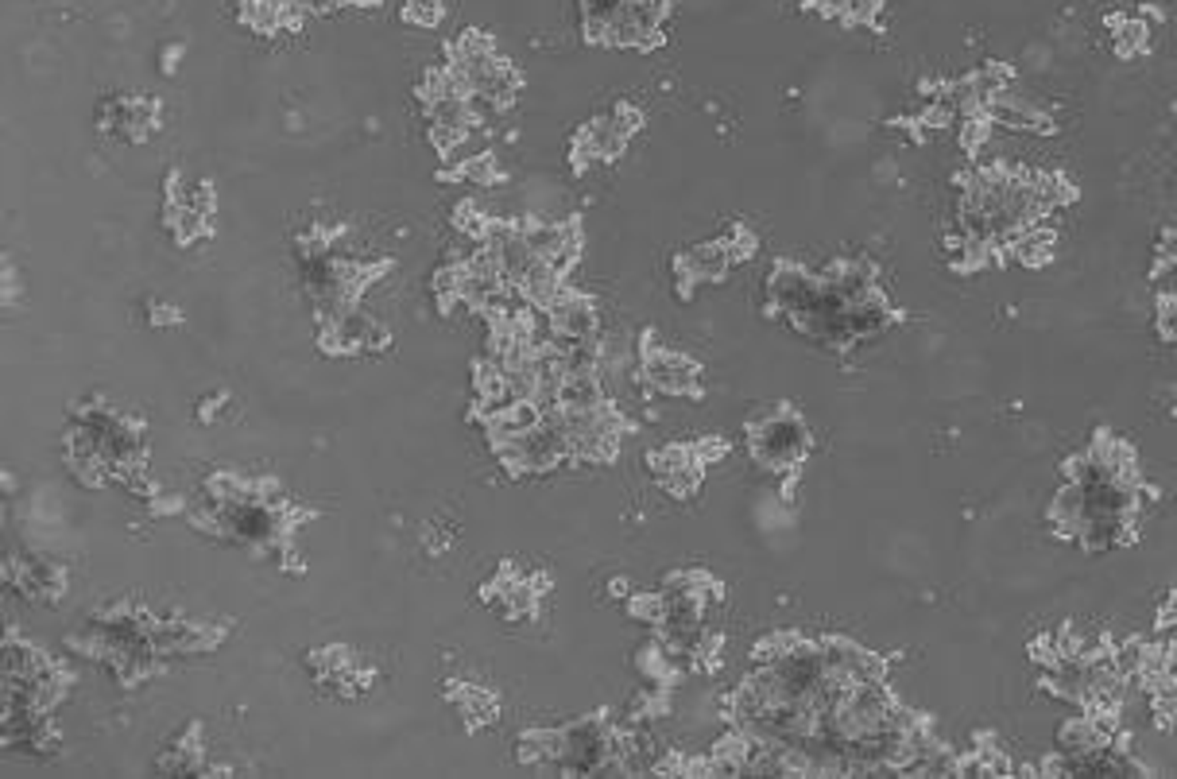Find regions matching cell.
I'll use <instances>...</instances> for the list:
<instances>
[{
	"instance_id": "obj_1",
	"label": "cell",
	"mask_w": 1177,
	"mask_h": 779,
	"mask_svg": "<svg viewBox=\"0 0 1177 779\" xmlns=\"http://www.w3.org/2000/svg\"><path fill=\"white\" fill-rule=\"evenodd\" d=\"M755 450H760L763 461H771V466L775 461H790V458H798L806 450V430H802L798 419H790V415L782 423L771 419L760 435H755Z\"/></svg>"
},
{
	"instance_id": "obj_2",
	"label": "cell",
	"mask_w": 1177,
	"mask_h": 779,
	"mask_svg": "<svg viewBox=\"0 0 1177 779\" xmlns=\"http://www.w3.org/2000/svg\"><path fill=\"white\" fill-rule=\"evenodd\" d=\"M1158 334L1177 341V295H1158Z\"/></svg>"
}]
</instances>
